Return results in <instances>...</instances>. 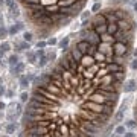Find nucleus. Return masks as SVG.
Instances as JSON below:
<instances>
[{"label":"nucleus","mask_w":137,"mask_h":137,"mask_svg":"<svg viewBox=\"0 0 137 137\" xmlns=\"http://www.w3.org/2000/svg\"><path fill=\"white\" fill-rule=\"evenodd\" d=\"M68 43H70V37H64L61 41H58V46L59 49H63V53L68 50Z\"/></svg>","instance_id":"10"},{"label":"nucleus","mask_w":137,"mask_h":137,"mask_svg":"<svg viewBox=\"0 0 137 137\" xmlns=\"http://www.w3.org/2000/svg\"><path fill=\"white\" fill-rule=\"evenodd\" d=\"M125 137H137L133 131H130V133H125Z\"/></svg>","instance_id":"34"},{"label":"nucleus","mask_w":137,"mask_h":137,"mask_svg":"<svg viewBox=\"0 0 137 137\" xmlns=\"http://www.w3.org/2000/svg\"><path fill=\"white\" fill-rule=\"evenodd\" d=\"M96 63V59L91 56V55H88V53H85L84 56H82V59H81V66L84 68H87V67H91L93 64Z\"/></svg>","instance_id":"5"},{"label":"nucleus","mask_w":137,"mask_h":137,"mask_svg":"<svg viewBox=\"0 0 137 137\" xmlns=\"http://www.w3.org/2000/svg\"><path fill=\"white\" fill-rule=\"evenodd\" d=\"M133 8H134V11L137 12V2H134V3H133Z\"/></svg>","instance_id":"36"},{"label":"nucleus","mask_w":137,"mask_h":137,"mask_svg":"<svg viewBox=\"0 0 137 137\" xmlns=\"http://www.w3.org/2000/svg\"><path fill=\"white\" fill-rule=\"evenodd\" d=\"M105 68H107V72L108 73H117V72H122V70H125L123 68V63H107L105 64Z\"/></svg>","instance_id":"3"},{"label":"nucleus","mask_w":137,"mask_h":137,"mask_svg":"<svg viewBox=\"0 0 137 137\" xmlns=\"http://www.w3.org/2000/svg\"><path fill=\"white\" fill-rule=\"evenodd\" d=\"M75 46H76V47H78L79 50L82 52L84 55H85V53H88V49L91 47V44H90L88 41H85V40H79V41H78V43H76Z\"/></svg>","instance_id":"7"},{"label":"nucleus","mask_w":137,"mask_h":137,"mask_svg":"<svg viewBox=\"0 0 137 137\" xmlns=\"http://www.w3.org/2000/svg\"><path fill=\"white\" fill-rule=\"evenodd\" d=\"M131 68H133V70H137V58H134V59L131 61Z\"/></svg>","instance_id":"33"},{"label":"nucleus","mask_w":137,"mask_h":137,"mask_svg":"<svg viewBox=\"0 0 137 137\" xmlns=\"http://www.w3.org/2000/svg\"><path fill=\"white\" fill-rule=\"evenodd\" d=\"M137 90V81L136 79H128L126 82H125V85H123V91L125 93H133V91H136Z\"/></svg>","instance_id":"4"},{"label":"nucleus","mask_w":137,"mask_h":137,"mask_svg":"<svg viewBox=\"0 0 137 137\" xmlns=\"http://www.w3.org/2000/svg\"><path fill=\"white\" fill-rule=\"evenodd\" d=\"M8 32H9V35H15V34H17V32H18L17 26H15V24H12V26H11V28L8 29Z\"/></svg>","instance_id":"26"},{"label":"nucleus","mask_w":137,"mask_h":137,"mask_svg":"<svg viewBox=\"0 0 137 137\" xmlns=\"http://www.w3.org/2000/svg\"><path fill=\"white\" fill-rule=\"evenodd\" d=\"M104 114H107V116H111L113 114V107H108V105H105L104 107Z\"/></svg>","instance_id":"22"},{"label":"nucleus","mask_w":137,"mask_h":137,"mask_svg":"<svg viewBox=\"0 0 137 137\" xmlns=\"http://www.w3.org/2000/svg\"><path fill=\"white\" fill-rule=\"evenodd\" d=\"M46 46H47V41H43V40H41V41L37 43V47H38V49H46Z\"/></svg>","instance_id":"27"},{"label":"nucleus","mask_w":137,"mask_h":137,"mask_svg":"<svg viewBox=\"0 0 137 137\" xmlns=\"http://www.w3.org/2000/svg\"><path fill=\"white\" fill-rule=\"evenodd\" d=\"M125 133V126H117L116 128V134H123Z\"/></svg>","instance_id":"32"},{"label":"nucleus","mask_w":137,"mask_h":137,"mask_svg":"<svg viewBox=\"0 0 137 137\" xmlns=\"http://www.w3.org/2000/svg\"><path fill=\"white\" fill-rule=\"evenodd\" d=\"M125 125H126L130 130H133V128H136V126H137V122H136V120H128Z\"/></svg>","instance_id":"24"},{"label":"nucleus","mask_w":137,"mask_h":137,"mask_svg":"<svg viewBox=\"0 0 137 137\" xmlns=\"http://www.w3.org/2000/svg\"><path fill=\"white\" fill-rule=\"evenodd\" d=\"M46 55H47V59H49V61H53V59L56 58V53H55V52H49V53H46Z\"/></svg>","instance_id":"29"},{"label":"nucleus","mask_w":137,"mask_h":137,"mask_svg":"<svg viewBox=\"0 0 137 137\" xmlns=\"http://www.w3.org/2000/svg\"><path fill=\"white\" fill-rule=\"evenodd\" d=\"M34 78H35L34 75H20V87H21V88L28 87L29 82H31Z\"/></svg>","instance_id":"8"},{"label":"nucleus","mask_w":137,"mask_h":137,"mask_svg":"<svg viewBox=\"0 0 137 137\" xmlns=\"http://www.w3.org/2000/svg\"><path fill=\"white\" fill-rule=\"evenodd\" d=\"M123 110H125V107H123L120 111L116 113V116H114V122H122V119H123Z\"/></svg>","instance_id":"18"},{"label":"nucleus","mask_w":137,"mask_h":137,"mask_svg":"<svg viewBox=\"0 0 137 137\" xmlns=\"http://www.w3.org/2000/svg\"><path fill=\"white\" fill-rule=\"evenodd\" d=\"M35 53H37V58H40V56H44V55H46V50H44V49H38Z\"/></svg>","instance_id":"30"},{"label":"nucleus","mask_w":137,"mask_h":137,"mask_svg":"<svg viewBox=\"0 0 137 137\" xmlns=\"http://www.w3.org/2000/svg\"><path fill=\"white\" fill-rule=\"evenodd\" d=\"M8 63H9V67H15L18 63V55H11L9 58H8Z\"/></svg>","instance_id":"13"},{"label":"nucleus","mask_w":137,"mask_h":137,"mask_svg":"<svg viewBox=\"0 0 137 137\" xmlns=\"http://www.w3.org/2000/svg\"><path fill=\"white\" fill-rule=\"evenodd\" d=\"M128 50H130V44L122 43V41H114V43H113V53H114L116 56L123 58V56L128 55Z\"/></svg>","instance_id":"1"},{"label":"nucleus","mask_w":137,"mask_h":137,"mask_svg":"<svg viewBox=\"0 0 137 137\" xmlns=\"http://www.w3.org/2000/svg\"><path fill=\"white\" fill-rule=\"evenodd\" d=\"M32 37H34L32 32H24V34H23V40L28 41V43H31V41H32Z\"/></svg>","instance_id":"21"},{"label":"nucleus","mask_w":137,"mask_h":137,"mask_svg":"<svg viewBox=\"0 0 137 137\" xmlns=\"http://www.w3.org/2000/svg\"><path fill=\"white\" fill-rule=\"evenodd\" d=\"M90 12H91V11H84V12L81 14V20H82V21L88 20V18H90Z\"/></svg>","instance_id":"25"},{"label":"nucleus","mask_w":137,"mask_h":137,"mask_svg":"<svg viewBox=\"0 0 137 137\" xmlns=\"http://www.w3.org/2000/svg\"><path fill=\"white\" fill-rule=\"evenodd\" d=\"M29 99H31V96H29L26 91H23V93L20 95V101H21V102H28Z\"/></svg>","instance_id":"20"},{"label":"nucleus","mask_w":137,"mask_h":137,"mask_svg":"<svg viewBox=\"0 0 137 137\" xmlns=\"http://www.w3.org/2000/svg\"><path fill=\"white\" fill-rule=\"evenodd\" d=\"M101 11V2H95V5L91 6V12H99Z\"/></svg>","instance_id":"19"},{"label":"nucleus","mask_w":137,"mask_h":137,"mask_svg":"<svg viewBox=\"0 0 137 137\" xmlns=\"http://www.w3.org/2000/svg\"><path fill=\"white\" fill-rule=\"evenodd\" d=\"M3 95H5V88L0 85V96H3Z\"/></svg>","instance_id":"35"},{"label":"nucleus","mask_w":137,"mask_h":137,"mask_svg":"<svg viewBox=\"0 0 137 137\" xmlns=\"http://www.w3.org/2000/svg\"><path fill=\"white\" fill-rule=\"evenodd\" d=\"M23 68H24V64H23V63H18L15 67H11V73H12V75H20V73L23 72Z\"/></svg>","instance_id":"12"},{"label":"nucleus","mask_w":137,"mask_h":137,"mask_svg":"<svg viewBox=\"0 0 137 137\" xmlns=\"http://www.w3.org/2000/svg\"><path fill=\"white\" fill-rule=\"evenodd\" d=\"M68 52L72 53V56H73V58H75L76 61H79V63H81V59H82V56H84V53H82V52L79 50V49H78L76 46H73L72 49H68Z\"/></svg>","instance_id":"9"},{"label":"nucleus","mask_w":137,"mask_h":137,"mask_svg":"<svg viewBox=\"0 0 137 137\" xmlns=\"http://www.w3.org/2000/svg\"><path fill=\"white\" fill-rule=\"evenodd\" d=\"M47 63H49L47 55H44V56H40V58H38V67H44Z\"/></svg>","instance_id":"15"},{"label":"nucleus","mask_w":137,"mask_h":137,"mask_svg":"<svg viewBox=\"0 0 137 137\" xmlns=\"http://www.w3.org/2000/svg\"><path fill=\"white\" fill-rule=\"evenodd\" d=\"M104 107L102 104H98V102H93V101H88L85 99V102L82 104V108H85V110H90V111H95V113H102L104 111Z\"/></svg>","instance_id":"2"},{"label":"nucleus","mask_w":137,"mask_h":137,"mask_svg":"<svg viewBox=\"0 0 137 137\" xmlns=\"http://www.w3.org/2000/svg\"><path fill=\"white\" fill-rule=\"evenodd\" d=\"M0 5H2V0H0Z\"/></svg>","instance_id":"38"},{"label":"nucleus","mask_w":137,"mask_h":137,"mask_svg":"<svg viewBox=\"0 0 137 137\" xmlns=\"http://www.w3.org/2000/svg\"><path fill=\"white\" fill-rule=\"evenodd\" d=\"M15 26H17L18 32H20V31H23V29H24V24H23V23H21V21H17V23H15Z\"/></svg>","instance_id":"31"},{"label":"nucleus","mask_w":137,"mask_h":137,"mask_svg":"<svg viewBox=\"0 0 137 137\" xmlns=\"http://www.w3.org/2000/svg\"><path fill=\"white\" fill-rule=\"evenodd\" d=\"M26 59H28V63H31V64H34L35 59H37V53L35 52H26Z\"/></svg>","instance_id":"14"},{"label":"nucleus","mask_w":137,"mask_h":137,"mask_svg":"<svg viewBox=\"0 0 137 137\" xmlns=\"http://www.w3.org/2000/svg\"><path fill=\"white\" fill-rule=\"evenodd\" d=\"M5 107H6L5 104H3V102H0V110H5Z\"/></svg>","instance_id":"37"},{"label":"nucleus","mask_w":137,"mask_h":137,"mask_svg":"<svg viewBox=\"0 0 137 137\" xmlns=\"http://www.w3.org/2000/svg\"><path fill=\"white\" fill-rule=\"evenodd\" d=\"M0 50L3 52V53H5V52H9L11 50V44H9L8 41H3V43L0 44Z\"/></svg>","instance_id":"16"},{"label":"nucleus","mask_w":137,"mask_h":137,"mask_svg":"<svg viewBox=\"0 0 137 137\" xmlns=\"http://www.w3.org/2000/svg\"><path fill=\"white\" fill-rule=\"evenodd\" d=\"M14 131H15V123H9V125L6 126V133H8V134H12Z\"/></svg>","instance_id":"23"},{"label":"nucleus","mask_w":137,"mask_h":137,"mask_svg":"<svg viewBox=\"0 0 137 137\" xmlns=\"http://www.w3.org/2000/svg\"><path fill=\"white\" fill-rule=\"evenodd\" d=\"M8 35H9L8 29H6L5 26H0V40H5V38H6Z\"/></svg>","instance_id":"17"},{"label":"nucleus","mask_w":137,"mask_h":137,"mask_svg":"<svg viewBox=\"0 0 137 137\" xmlns=\"http://www.w3.org/2000/svg\"><path fill=\"white\" fill-rule=\"evenodd\" d=\"M15 49H17L18 52H21V50H28V49H31V43H28V41L15 43Z\"/></svg>","instance_id":"11"},{"label":"nucleus","mask_w":137,"mask_h":137,"mask_svg":"<svg viewBox=\"0 0 137 137\" xmlns=\"http://www.w3.org/2000/svg\"><path fill=\"white\" fill-rule=\"evenodd\" d=\"M119 29H120V28H119V23H117V21H110V23H108V26H107V34L111 35V37H114L116 32H117Z\"/></svg>","instance_id":"6"},{"label":"nucleus","mask_w":137,"mask_h":137,"mask_svg":"<svg viewBox=\"0 0 137 137\" xmlns=\"http://www.w3.org/2000/svg\"><path fill=\"white\" fill-rule=\"evenodd\" d=\"M55 44H58V40H56V38H53V37H52V38L47 40V46H55Z\"/></svg>","instance_id":"28"}]
</instances>
